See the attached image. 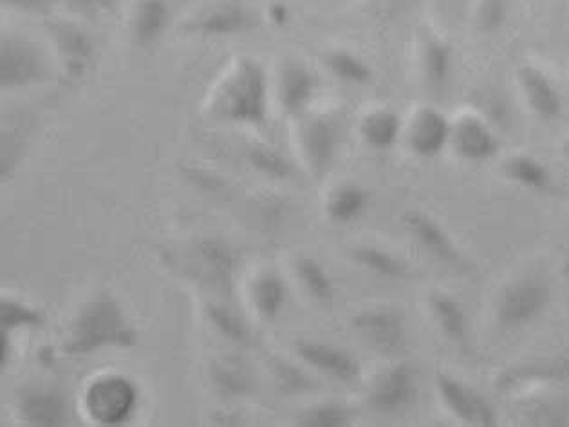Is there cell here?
<instances>
[{"mask_svg":"<svg viewBox=\"0 0 569 427\" xmlns=\"http://www.w3.org/2000/svg\"><path fill=\"white\" fill-rule=\"evenodd\" d=\"M266 107L268 82L261 66L250 59L233 60L213 89V111L233 122L257 123L264 120Z\"/></svg>","mask_w":569,"mask_h":427,"instance_id":"cell-1","label":"cell"},{"mask_svg":"<svg viewBox=\"0 0 569 427\" xmlns=\"http://www.w3.org/2000/svg\"><path fill=\"white\" fill-rule=\"evenodd\" d=\"M551 301V288L540 277H521L510 282L497 301V319L505 328L517 330L536 322Z\"/></svg>","mask_w":569,"mask_h":427,"instance_id":"cell-2","label":"cell"},{"mask_svg":"<svg viewBox=\"0 0 569 427\" xmlns=\"http://www.w3.org/2000/svg\"><path fill=\"white\" fill-rule=\"evenodd\" d=\"M134 384L121 375H102L89 384L86 391V411L94 423L103 426L126 423L136 408Z\"/></svg>","mask_w":569,"mask_h":427,"instance_id":"cell-3","label":"cell"},{"mask_svg":"<svg viewBox=\"0 0 569 427\" xmlns=\"http://www.w3.org/2000/svg\"><path fill=\"white\" fill-rule=\"evenodd\" d=\"M436 386H438V394L445 406L458 420L468 424V426H496V411L478 391L467 388L449 375H438Z\"/></svg>","mask_w":569,"mask_h":427,"instance_id":"cell-4","label":"cell"},{"mask_svg":"<svg viewBox=\"0 0 569 427\" xmlns=\"http://www.w3.org/2000/svg\"><path fill=\"white\" fill-rule=\"evenodd\" d=\"M44 75V60L37 46L24 39L4 37L2 44V82L6 88L34 82Z\"/></svg>","mask_w":569,"mask_h":427,"instance_id":"cell-5","label":"cell"},{"mask_svg":"<svg viewBox=\"0 0 569 427\" xmlns=\"http://www.w3.org/2000/svg\"><path fill=\"white\" fill-rule=\"evenodd\" d=\"M363 339L380 354H398L406 348V326L391 310L367 311L355 320Z\"/></svg>","mask_w":569,"mask_h":427,"instance_id":"cell-6","label":"cell"},{"mask_svg":"<svg viewBox=\"0 0 569 427\" xmlns=\"http://www.w3.org/2000/svg\"><path fill=\"white\" fill-rule=\"evenodd\" d=\"M416 374L407 365L396 366L381 375L371 391V403L380 411L396 413L415 404Z\"/></svg>","mask_w":569,"mask_h":427,"instance_id":"cell-7","label":"cell"},{"mask_svg":"<svg viewBox=\"0 0 569 427\" xmlns=\"http://www.w3.org/2000/svg\"><path fill=\"white\" fill-rule=\"evenodd\" d=\"M453 151L470 161H485L497 152V140L487 123L476 117L459 118L450 131Z\"/></svg>","mask_w":569,"mask_h":427,"instance_id":"cell-8","label":"cell"},{"mask_svg":"<svg viewBox=\"0 0 569 427\" xmlns=\"http://www.w3.org/2000/svg\"><path fill=\"white\" fill-rule=\"evenodd\" d=\"M450 131H452V127L445 120V117L432 109H423V111L416 112L410 120L407 140L416 155L432 158L449 143Z\"/></svg>","mask_w":569,"mask_h":427,"instance_id":"cell-9","label":"cell"},{"mask_svg":"<svg viewBox=\"0 0 569 427\" xmlns=\"http://www.w3.org/2000/svg\"><path fill=\"white\" fill-rule=\"evenodd\" d=\"M406 227L412 238L432 254L439 261L458 262L459 254L450 241L449 236L445 232L435 219H430L425 214L412 212L406 216Z\"/></svg>","mask_w":569,"mask_h":427,"instance_id":"cell-10","label":"cell"},{"mask_svg":"<svg viewBox=\"0 0 569 427\" xmlns=\"http://www.w3.org/2000/svg\"><path fill=\"white\" fill-rule=\"evenodd\" d=\"M521 83L531 109H533L539 117L550 120V118L559 115V95L555 91L553 86L546 80L545 75L539 73L536 69H522Z\"/></svg>","mask_w":569,"mask_h":427,"instance_id":"cell-11","label":"cell"},{"mask_svg":"<svg viewBox=\"0 0 569 427\" xmlns=\"http://www.w3.org/2000/svg\"><path fill=\"white\" fill-rule=\"evenodd\" d=\"M302 355L311 365L322 369L326 374L333 375L343 383L355 379V377H358V371H360L357 360L352 359L351 355L331 348V346H305Z\"/></svg>","mask_w":569,"mask_h":427,"instance_id":"cell-12","label":"cell"},{"mask_svg":"<svg viewBox=\"0 0 569 427\" xmlns=\"http://www.w3.org/2000/svg\"><path fill=\"white\" fill-rule=\"evenodd\" d=\"M311 92H313V78L305 68L291 63L280 73V100L288 111L297 112L302 109L308 103Z\"/></svg>","mask_w":569,"mask_h":427,"instance_id":"cell-13","label":"cell"},{"mask_svg":"<svg viewBox=\"0 0 569 427\" xmlns=\"http://www.w3.org/2000/svg\"><path fill=\"white\" fill-rule=\"evenodd\" d=\"M430 310L438 322L439 330L450 340L461 342L467 336V317H465L463 308L453 297L447 294H435L430 297Z\"/></svg>","mask_w":569,"mask_h":427,"instance_id":"cell-14","label":"cell"},{"mask_svg":"<svg viewBox=\"0 0 569 427\" xmlns=\"http://www.w3.org/2000/svg\"><path fill=\"white\" fill-rule=\"evenodd\" d=\"M400 120L389 111H375L367 115L360 127L363 140L377 149L391 147L400 137Z\"/></svg>","mask_w":569,"mask_h":427,"instance_id":"cell-15","label":"cell"},{"mask_svg":"<svg viewBox=\"0 0 569 427\" xmlns=\"http://www.w3.org/2000/svg\"><path fill=\"white\" fill-rule=\"evenodd\" d=\"M305 146L309 160L315 167L329 166L335 149V131L323 120H315L305 127Z\"/></svg>","mask_w":569,"mask_h":427,"instance_id":"cell-16","label":"cell"},{"mask_svg":"<svg viewBox=\"0 0 569 427\" xmlns=\"http://www.w3.org/2000/svg\"><path fill=\"white\" fill-rule=\"evenodd\" d=\"M366 203V192L360 187H357V185H342L329 198V216L340 221V224H348V221H352V219L358 218L363 212Z\"/></svg>","mask_w":569,"mask_h":427,"instance_id":"cell-17","label":"cell"},{"mask_svg":"<svg viewBox=\"0 0 569 427\" xmlns=\"http://www.w3.org/2000/svg\"><path fill=\"white\" fill-rule=\"evenodd\" d=\"M167 22V8L163 0H136L132 24L141 39H154Z\"/></svg>","mask_w":569,"mask_h":427,"instance_id":"cell-18","label":"cell"},{"mask_svg":"<svg viewBox=\"0 0 569 427\" xmlns=\"http://www.w3.org/2000/svg\"><path fill=\"white\" fill-rule=\"evenodd\" d=\"M505 175L510 178L511 181L521 183L522 187L528 189L542 190L548 187L550 181V175L546 170L545 166H540L539 161L528 156H516L505 163Z\"/></svg>","mask_w":569,"mask_h":427,"instance_id":"cell-19","label":"cell"},{"mask_svg":"<svg viewBox=\"0 0 569 427\" xmlns=\"http://www.w3.org/2000/svg\"><path fill=\"white\" fill-rule=\"evenodd\" d=\"M358 261L366 265L367 268H371L375 272L380 276L401 277L406 274V267L400 261H396L389 254L380 252L377 248H360L357 252Z\"/></svg>","mask_w":569,"mask_h":427,"instance_id":"cell-20","label":"cell"},{"mask_svg":"<svg viewBox=\"0 0 569 427\" xmlns=\"http://www.w3.org/2000/svg\"><path fill=\"white\" fill-rule=\"evenodd\" d=\"M257 297H259V306L266 316H273L276 311H279L282 299H284V290H282L279 277L266 276L257 288Z\"/></svg>","mask_w":569,"mask_h":427,"instance_id":"cell-21","label":"cell"},{"mask_svg":"<svg viewBox=\"0 0 569 427\" xmlns=\"http://www.w3.org/2000/svg\"><path fill=\"white\" fill-rule=\"evenodd\" d=\"M300 270H302V279H305L309 290L313 291V296L323 299V301L331 299L333 287H331L329 277L323 274L322 268L317 262L305 261L300 265Z\"/></svg>","mask_w":569,"mask_h":427,"instance_id":"cell-22","label":"cell"},{"mask_svg":"<svg viewBox=\"0 0 569 427\" xmlns=\"http://www.w3.org/2000/svg\"><path fill=\"white\" fill-rule=\"evenodd\" d=\"M329 63H331L333 71H337L338 77L351 80V82H360V80L367 78V69L363 68V63L360 60L352 59L351 54H335Z\"/></svg>","mask_w":569,"mask_h":427,"instance_id":"cell-23","label":"cell"},{"mask_svg":"<svg viewBox=\"0 0 569 427\" xmlns=\"http://www.w3.org/2000/svg\"><path fill=\"white\" fill-rule=\"evenodd\" d=\"M351 420L349 413L338 406L320 408L308 418L309 426H346Z\"/></svg>","mask_w":569,"mask_h":427,"instance_id":"cell-24","label":"cell"},{"mask_svg":"<svg viewBox=\"0 0 569 427\" xmlns=\"http://www.w3.org/2000/svg\"><path fill=\"white\" fill-rule=\"evenodd\" d=\"M531 377H537V379L546 377V379L569 380V355L557 360L553 365L545 366L542 369H531Z\"/></svg>","mask_w":569,"mask_h":427,"instance_id":"cell-25","label":"cell"},{"mask_svg":"<svg viewBox=\"0 0 569 427\" xmlns=\"http://www.w3.org/2000/svg\"><path fill=\"white\" fill-rule=\"evenodd\" d=\"M60 0H2L6 8L17 11H44L53 8Z\"/></svg>","mask_w":569,"mask_h":427,"instance_id":"cell-26","label":"cell"},{"mask_svg":"<svg viewBox=\"0 0 569 427\" xmlns=\"http://www.w3.org/2000/svg\"><path fill=\"white\" fill-rule=\"evenodd\" d=\"M429 68L432 78L445 77V68H447V57H445V51H441V49L436 48V46L435 48L430 49Z\"/></svg>","mask_w":569,"mask_h":427,"instance_id":"cell-27","label":"cell"},{"mask_svg":"<svg viewBox=\"0 0 569 427\" xmlns=\"http://www.w3.org/2000/svg\"><path fill=\"white\" fill-rule=\"evenodd\" d=\"M80 2H82V4L92 6V8H94V6L107 4L109 0H80Z\"/></svg>","mask_w":569,"mask_h":427,"instance_id":"cell-28","label":"cell"},{"mask_svg":"<svg viewBox=\"0 0 569 427\" xmlns=\"http://www.w3.org/2000/svg\"><path fill=\"white\" fill-rule=\"evenodd\" d=\"M566 155H568V158H569V143H568V146H566Z\"/></svg>","mask_w":569,"mask_h":427,"instance_id":"cell-29","label":"cell"}]
</instances>
